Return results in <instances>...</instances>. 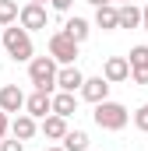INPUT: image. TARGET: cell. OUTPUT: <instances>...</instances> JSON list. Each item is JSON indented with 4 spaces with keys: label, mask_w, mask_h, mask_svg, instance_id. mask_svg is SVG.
Segmentation results:
<instances>
[{
    "label": "cell",
    "mask_w": 148,
    "mask_h": 151,
    "mask_svg": "<svg viewBox=\"0 0 148 151\" xmlns=\"http://www.w3.org/2000/svg\"><path fill=\"white\" fill-rule=\"evenodd\" d=\"M0 42H4V49H7V56L14 63H28L32 60V32H25L18 21L0 28Z\"/></svg>",
    "instance_id": "cell-1"
},
{
    "label": "cell",
    "mask_w": 148,
    "mask_h": 151,
    "mask_svg": "<svg viewBox=\"0 0 148 151\" xmlns=\"http://www.w3.org/2000/svg\"><path fill=\"white\" fill-rule=\"evenodd\" d=\"M92 119H95V127H102V130H123L127 119H131V113H127V106H120V102H113V99H102V102H95Z\"/></svg>",
    "instance_id": "cell-2"
},
{
    "label": "cell",
    "mask_w": 148,
    "mask_h": 151,
    "mask_svg": "<svg viewBox=\"0 0 148 151\" xmlns=\"http://www.w3.org/2000/svg\"><path fill=\"white\" fill-rule=\"evenodd\" d=\"M28 81L39 91H57V60L53 56H32L28 60Z\"/></svg>",
    "instance_id": "cell-3"
},
{
    "label": "cell",
    "mask_w": 148,
    "mask_h": 151,
    "mask_svg": "<svg viewBox=\"0 0 148 151\" xmlns=\"http://www.w3.org/2000/svg\"><path fill=\"white\" fill-rule=\"evenodd\" d=\"M49 56H53L60 67H67V63L78 60V42L67 39L64 32H53V35H49Z\"/></svg>",
    "instance_id": "cell-4"
},
{
    "label": "cell",
    "mask_w": 148,
    "mask_h": 151,
    "mask_svg": "<svg viewBox=\"0 0 148 151\" xmlns=\"http://www.w3.org/2000/svg\"><path fill=\"white\" fill-rule=\"evenodd\" d=\"M46 21H49V14H46L42 4H25V7L18 11V25H21L25 32H39V28H46Z\"/></svg>",
    "instance_id": "cell-5"
},
{
    "label": "cell",
    "mask_w": 148,
    "mask_h": 151,
    "mask_svg": "<svg viewBox=\"0 0 148 151\" xmlns=\"http://www.w3.org/2000/svg\"><path fill=\"white\" fill-rule=\"evenodd\" d=\"M78 95H81L85 102H92V106H95V102L110 99V81H106L102 74H99V77H85V81H81V88H78Z\"/></svg>",
    "instance_id": "cell-6"
},
{
    "label": "cell",
    "mask_w": 148,
    "mask_h": 151,
    "mask_svg": "<svg viewBox=\"0 0 148 151\" xmlns=\"http://www.w3.org/2000/svg\"><path fill=\"white\" fill-rule=\"evenodd\" d=\"M102 77H106L110 84L127 81V77H131V63H127V56H106V63H102Z\"/></svg>",
    "instance_id": "cell-7"
},
{
    "label": "cell",
    "mask_w": 148,
    "mask_h": 151,
    "mask_svg": "<svg viewBox=\"0 0 148 151\" xmlns=\"http://www.w3.org/2000/svg\"><path fill=\"white\" fill-rule=\"evenodd\" d=\"M25 109V91L18 84H4L0 88V113H21Z\"/></svg>",
    "instance_id": "cell-8"
},
{
    "label": "cell",
    "mask_w": 148,
    "mask_h": 151,
    "mask_svg": "<svg viewBox=\"0 0 148 151\" xmlns=\"http://www.w3.org/2000/svg\"><path fill=\"white\" fill-rule=\"evenodd\" d=\"M81 81H85V74H81L74 63H67V67H57V91H74V95H78Z\"/></svg>",
    "instance_id": "cell-9"
},
{
    "label": "cell",
    "mask_w": 148,
    "mask_h": 151,
    "mask_svg": "<svg viewBox=\"0 0 148 151\" xmlns=\"http://www.w3.org/2000/svg\"><path fill=\"white\" fill-rule=\"evenodd\" d=\"M49 106H53L57 116L71 119V116L78 113V95H74V91H53V95H49Z\"/></svg>",
    "instance_id": "cell-10"
},
{
    "label": "cell",
    "mask_w": 148,
    "mask_h": 151,
    "mask_svg": "<svg viewBox=\"0 0 148 151\" xmlns=\"http://www.w3.org/2000/svg\"><path fill=\"white\" fill-rule=\"evenodd\" d=\"M25 113L32 116V119H42V116H49L53 113V106H49V91H32L28 99H25Z\"/></svg>",
    "instance_id": "cell-11"
},
{
    "label": "cell",
    "mask_w": 148,
    "mask_h": 151,
    "mask_svg": "<svg viewBox=\"0 0 148 151\" xmlns=\"http://www.w3.org/2000/svg\"><path fill=\"white\" fill-rule=\"evenodd\" d=\"M11 134H14L18 141H32V137L39 134V123L28 113H14V119H11Z\"/></svg>",
    "instance_id": "cell-12"
},
{
    "label": "cell",
    "mask_w": 148,
    "mask_h": 151,
    "mask_svg": "<svg viewBox=\"0 0 148 151\" xmlns=\"http://www.w3.org/2000/svg\"><path fill=\"white\" fill-rule=\"evenodd\" d=\"M116 28H141V7L138 4H120L116 7Z\"/></svg>",
    "instance_id": "cell-13"
},
{
    "label": "cell",
    "mask_w": 148,
    "mask_h": 151,
    "mask_svg": "<svg viewBox=\"0 0 148 151\" xmlns=\"http://www.w3.org/2000/svg\"><path fill=\"white\" fill-rule=\"evenodd\" d=\"M39 130H42V137H49V141H60V137L67 134V119H64V116H57V113H49V116H42Z\"/></svg>",
    "instance_id": "cell-14"
},
{
    "label": "cell",
    "mask_w": 148,
    "mask_h": 151,
    "mask_svg": "<svg viewBox=\"0 0 148 151\" xmlns=\"http://www.w3.org/2000/svg\"><path fill=\"white\" fill-rule=\"evenodd\" d=\"M64 35H67V39H74V42L81 46L85 39L92 35V25H88L85 18H78V14H74V18H67V21H64Z\"/></svg>",
    "instance_id": "cell-15"
},
{
    "label": "cell",
    "mask_w": 148,
    "mask_h": 151,
    "mask_svg": "<svg viewBox=\"0 0 148 151\" xmlns=\"http://www.w3.org/2000/svg\"><path fill=\"white\" fill-rule=\"evenodd\" d=\"M60 148H64V151H88V134L67 127V134L60 137Z\"/></svg>",
    "instance_id": "cell-16"
},
{
    "label": "cell",
    "mask_w": 148,
    "mask_h": 151,
    "mask_svg": "<svg viewBox=\"0 0 148 151\" xmlns=\"http://www.w3.org/2000/svg\"><path fill=\"white\" fill-rule=\"evenodd\" d=\"M95 25H99L102 32H113V28H116V4H102V7H95Z\"/></svg>",
    "instance_id": "cell-17"
},
{
    "label": "cell",
    "mask_w": 148,
    "mask_h": 151,
    "mask_svg": "<svg viewBox=\"0 0 148 151\" xmlns=\"http://www.w3.org/2000/svg\"><path fill=\"white\" fill-rule=\"evenodd\" d=\"M18 0H0V28H7V25H14L18 21Z\"/></svg>",
    "instance_id": "cell-18"
},
{
    "label": "cell",
    "mask_w": 148,
    "mask_h": 151,
    "mask_svg": "<svg viewBox=\"0 0 148 151\" xmlns=\"http://www.w3.org/2000/svg\"><path fill=\"white\" fill-rule=\"evenodd\" d=\"M127 63H131V67H145L148 63V46H134L131 56H127Z\"/></svg>",
    "instance_id": "cell-19"
},
{
    "label": "cell",
    "mask_w": 148,
    "mask_h": 151,
    "mask_svg": "<svg viewBox=\"0 0 148 151\" xmlns=\"http://www.w3.org/2000/svg\"><path fill=\"white\" fill-rule=\"evenodd\" d=\"M134 127H138L141 134H148V102L138 109V113H134Z\"/></svg>",
    "instance_id": "cell-20"
},
{
    "label": "cell",
    "mask_w": 148,
    "mask_h": 151,
    "mask_svg": "<svg viewBox=\"0 0 148 151\" xmlns=\"http://www.w3.org/2000/svg\"><path fill=\"white\" fill-rule=\"evenodd\" d=\"M131 81L134 84H148V63L145 67H131Z\"/></svg>",
    "instance_id": "cell-21"
},
{
    "label": "cell",
    "mask_w": 148,
    "mask_h": 151,
    "mask_svg": "<svg viewBox=\"0 0 148 151\" xmlns=\"http://www.w3.org/2000/svg\"><path fill=\"white\" fill-rule=\"evenodd\" d=\"M0 151H25V141H0Z\"/></svg>",
    "instance_id": "cell-22"
},
{
    "label": "cell",
    "mask_w": 148,
    "mask_h": 151,
    "mask_svg": "<svg viewBox=\"0 0 148 151\" xmlns=\"http://www.w3.org/2000/svg\"><path fill=\"white\" fill-rule=\"evenodd\" d=\"M49 7H53V11H60V14H67V11L74 7V0H49Z\"/></svg>",
    "instance_id": "cell-23"
},
{
    "label": "cell",
    "mask_w": 148,
    "mask_h": 151,
    "mask_svg": "<svg viewBox=\"0 0 148 151\" xmlns=\"http://www.w3.org/2000/svg\"><path fill=\"white\" fill-rule=\"evenodd\" d=\"M7 130H11V119H7V113H0V141L7 137Z\"/></svg>",
    "instance_id": "cell-24"
},
{
    "label": "cell",
    "mask_w": 148,
    "mask_h": 151,
    "mask_svg": "<svg viewBox=\"0 0 148 151\" xmlns=\"http://www.w3.org/2000/svg\"><path fill=\"white\" fill-rule=\"evenodd\" d=\"M141 28H145V32H148V4H145V7H141Z\"/></svg>",
    "instance_id": "cell-25"
},
{
    "label": "cell",
    "mask_w": 148,
    "mask_h": 151,
    "mask_svg": "<svg viewBox=\"0 0 148 151\" xmlns=\"http://www.w3.org/2000/svg\"><path fill=\"white\" fill-rule=\"evenodd\" d=\"M92 7H102V4H113V0H88Z\"/></svg>",
    "instance_id": "cell-26"
},
{
    "label": "cell",
    "mask_w": 148,
    "mask_h": 151,
    "mask_svg": "<svg viewBox=\"0 0 148 151\" xmlns=\"http://www.w3.org/2000/svg\"><path fill=\"white\" fill-rule=\"evenodd\" d=\"M28 4H42V7H46V4H49V0H28Z\"/></svg>",
    "instance_id": "cell-27"
},
{
    "label": "cell",
    "mask_w": 148,
    "mask_h": 151,
    "mask_svg": "<svg viewBox=\"0 0 148 151\" xmlns=\"http://www.w3.org/2000/svg\"><path fill=\"white\" fill-rule=\"evenodd\" d=\"M42 151H64V148H60V144H57V148H42Z\"/></svg>",
    "instance_id": "cell-28"
},
{
    "label": "cell",
    "mask_w": 148,
    "mask_h": 151,
    "mask_svg": "<svg viewBox=\"0 0 148 151\" xmlns=\"http://www.w3.org/2000/svg\"><path fill=\"white\" fill-rule=\"evenodd\" d=\"M116 4H134V0H116Z\"/></svg>",
    "instance_id": "cell-29"
},
{
    "label": "cell",
    "mask_w": 148,
    "mask_h": 151,
    "mask_svg": "<svg viewBox=\"0 0 148 151\" xmlns=\"http://www.w3.org/2000/svg\"><path fill=\"white\" fill-rule=\"evenodd\" d=\"M145 4H148V0H145Z\"/></svg>",
    "instance_id": "cell-30"
},
{
    "label": "cell",
    "mask_w": 148,
    "mask_h": 151,
    "mask_svg": "<svg viewBox=\"0 0 148 151\" xmlns=\"http://www.w3.org/2000/svg\"><path fill=\"white\" fill-rule=\"evenodd\" d=\"M88 151H92V148H88Z\"/></svg>",
    "instance_id": "cell-31"
}]
</instances>
